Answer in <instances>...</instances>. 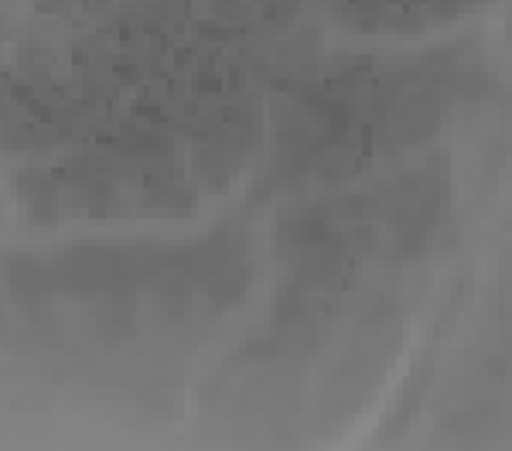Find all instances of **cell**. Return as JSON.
Listing matches in <instances>:
<instances>
[{"mask_svg": "<svg viewBox=\"0 0 512 451\" xmlns=\"http://www.w3.org/2000/svg\"><path fill=\"white\" fill-rule=\"evenodd\" d=\"M509 38H512V14H509Z\"/></svg>", "mask_w": 512, "mask_h": 451, "instance_id": "obj_1", "label": "cell"}]
</instances>
